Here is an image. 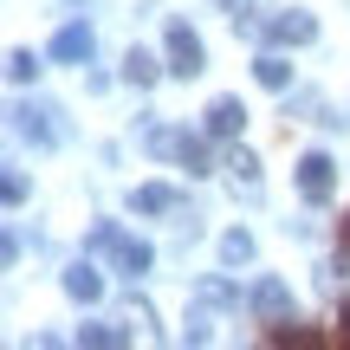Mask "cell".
<instances>
[{
    "mask_svg": "<svg viewBox=\"0 0 350 350\" xmlns=\"http://www.w3.org/2000/svg\"><path fill=\"white\" fill-rule=\"evenodd\" d=\"M85 247H91V253H104V260H111L117 273H130V279H143V273H150V260H156V253L143 247L137 234H124L117 221H98V227L85 234Z\"/></svg>",
    "mask_w": 350,
    "mask_h": 350,
    "instance_id": "obj_1",
    "label": "cell"
},
{
    "mask_svg": "<svg viewBox=\"0 0 350 350\" xmlns=\"http://www.w3.org/2000/svg\"><path fill=\"white\" fill-rule=\"evenodd\" d=\"M331 188H338V163L325 150H305L299 156V195L305 201H331Z\"/></svg>",
    "mask_w": 350,
    "mask_h": 350,
    "instance_id": "obj_2",
    "label": "cell"
},
{
    "mask_svg": "<svg viewBox=\"0 0 350 350\" xmlns=\"http://www.w3.org/2000/svg\"><path fill=\"white\" fill-rule=\"evenodd\" d=\"M201 65H208V52H201V39L188 33L182 20H169V72H175V78H201Z\"/></svg>",
    "mask_w": 350,
    "mask_h": 350,
    "instance_id": "obj_3",
    "label": "cell"
},
{
    "mask_svg": "<svg viewBox=\"0 0 350 350\" xmlns=\"http://www.w3.org/2000/svg\"><path fill=\"white\" fill-rule=\"evenodd\" d=\"M52 117H59L52 104H20V111H13V130H20V137H33V143H59L65 130L52 124Z\"/></svg>",
    "mask_w": 350,
    "mask_h": 350,
    "instance_id": "obj_4",
    "label": "cell"
},
{
    "mask_svg": "<svg viewBox=\"0 0 350 350\" xmlns=\"http://www.w3.org/2000/svg\"><path fill=\"white\" fill-rule=\"evenodd\" d=\"M150 143H156V150H169L188 175H208V143H201V137H169V130H156Z\"/></svg>",
    "mask_w": 350,
    "mask_h": 350,
    "instance_id": "obj_5",
    "label": "cell"
},
{
    "mask_svg": "<svg viewBox=\"0 0 350 350\" xmlns=\"http://www.w3.org/2000/svg\"><path fill=\"white\" fill-rule=\"evenodd\" d=\"M253 312H260L266 325H286V318H292V292H286V279H260V286H253Z\"/></svg>",
    "mask_w": 350,
    "mask_h": 350,
    "instance_id": "obj_6",
    "label": "cell"
},
{
    "mask_svg": "<svg viewBox=\"0 0 350 350\" xmlns=\"http://www.w3.org/2000/svg\"><path fill=\"white\" fill-rule=\"evenodd\" d=\"M312 33H318V20H312V13H299V7L279 13V20H266V39H273V46H305Z\"/></svg>",
    "mask_w": 350,
    "mask_h": 350,
    "instance_id": "obj_7",
    "label": "cell"
},
{
    "mask_svg": "<svg viewBox=\"0 0 350 350\" xmlns=\"http://www.w3.org/2000/svg\"><path fill=\"white\" fill-rule=\"evenodd\" d=\"M91 26H59V39H52V59H65V65H78V59H91Z\"/></svg>",
    "mask_w": 350,
    "mask_h": 350,
    "instance_id": "obj_8",
    "label": "cell"
},
{
    "mask_svg": "<svg viewBox=\"0 0 350 350\" xmlns=\"http://www.w3.org/2000/svg\"><path fill=\"white\" fill-rule=\"evenodd\" d=\"M65 292H72L78 305H91V299H104V279H98V266H65Z\"/></svg>",
    "mask_w": 350,
    "mask_h": 350,
    "instance_id": "obj_9",
    "label": "cell"
},
{
    "mask_svg": "<svg viewBox=\"0 0 350 350\" xmlns=\"http://www.w3.org/2000/svg\"><path fill=\"white\" fill-rule=\"evenodd\" d=\"M240 124H247V111H240V98H214V104H208V137H234Z\"/></svg>",
    "mask_w": 350,
    "mask_h": 350,
    "instance_id": "obj_10",
    "label": "cell"
},
{
    "mask_svg": "<svg viewBox=\"0 0 350 350\" xmlns=\"http://www.w3.org/2000/svg\"><path fill=\"white\" fill-rule=\"evenodd\" d=\"M175 201H182V195H175L169 182H143L137 195H130V208H137V214H169Z\"/></svg>",
    "mask_w": 350,
    "mask_h": 350,
    "instance_id": "obj_11",
    "label": "cell"
},
{
    "mask_svg": "<svg viewBox=\"0 0 350 350\" xmlns=\"http://www.w3.org/2000/svg\"><path fill=\"white\" fill-rule=\"evenodd\" d=\"M156 72H163V65H156V59H150L143 46H130V52H124V85L150 91V85H156Z\"/></svg>",
    "mask_w": 350,
    "mask_h": 350,
    "instance_id": "obj_12",
    "label": "cell"
},
{
    "mask_svg": "<svg viewBox=\"0 0 350 350\" xmlns=\"http://www.w3.org/2000/svg\"><path fill=\"white\" fill-rule=\"evenodd\" d=\"M253 78H260L266 91H286L292 85V65L279 59V52H266V59H253Z\"/></svg>",
    "mask_w": 350,
    "mask_h": 350,
    "instance_id": "obj_13",
    "label": "cell"
},
{
    "mask_svg": "<svg viewBox=\"0 0 350 350\" xmlns=\"http://www.w3.org/2000/svg\"><path fill=\"white\" fill-rule=\"evenodd\" d=\"M78 344H91V350H124L130 331H117V325H85V331H78Z\"/></svg>",
    "mask_w": 350,
    "mask_h": 350,
    "instance_id": "obj_14",
    "label": "cell"
},
{
    "mask_svg": "<svg viewBox=\"0 0 350 350\" xmlns=\"http://www.w3.org/2000/svg\"><path fill=\"white\" fill-rule=\"evenodd\" d=\"M221 260L227 266H247L253 260V234H240V227H234V234H221Z\"/></svg>",
    "mask_w": 350,
    "mask_h": 350,
    "instance_id": "obj_15",
    "label": "cell"
},
{
    "mask_svg": "<svg viewBox=\"0 0 350 350\" xmlns=\"http://www.w3.org/2000/svg\"><path fill=\"white\" fill-rule=\"evenodd\" d=\"M7 78H13V85H33V78H39V59H33V52H7Z\"/></svg>",
    "mask_w": 350,
    "mask_h": 350,
    "instance_id": "obj_16",
    "label": "cell"
},
{
    "mask_svg": "<svg viewBox=\"0 0 350 350\" xmlns=\"http://www.w3.org/2000/svg\"><path fill=\"white\" fill-rule=\"evenodd\" d=\"M227 169H234L247 188H260V163H253V150H234V156H227Z\"/></svg>",
    "mask_w": 350,
    "mask_h": 350,
    "instance_id": "obj_17",
    "label": "cell"
},
{
    "mask_svg": "<svg viewBox=\"0 0 350 350\" xmlns=\"http://www.w3.org/2000/svg\"><path fill=\"white\" fill-rule=\"evenodd\" d=\"M201 299H208V305H234V299H240V292H234V286H227V279H201Z\"/></svg>",
    "mask_w": 350,
    "mask_h": 350,
    "instance_id": "obj_18",
    "label": "cell"
},
{
    "mask_svg": "<svg viewBox=\"0 0 350 350\" xmlns=\"http://www.w3.org/2000/svg\"><path fill=\"white\" fill-rule=\"evenodd\" d=\"M0 195H7L13 208H20V201H26V182H20V169H7V182H0Z\"/></svg>",
    "mask_w": 350,
    "mask_h": 350,
    "instance_id": "obj_19",
    "label": "cell"
},
{
    "mask_svg": "<svg viewBox=\"0 0 350 350\" xmlns=\"http://www.w3.org/2000/svg\"><path fill=\"white\" fill-rule=\"evenodd\" d=\"M338 273L350 279V214H344V253H338Z\"/></svg>",
    "mask_w": 350,
    "mask_h": 350,
    "instance_id": "obj_20",
    "label": "cell"
},
{
    "mask_svg": "<svg viewBox=\"0 0 350 350\" xmlns=\"http://www.w3.org/2000/svg\"><path fill=\"white\" fill-rule=\"evenodd\" d=\"M214 7H227V13H234V20H240V13H247L253 0H214Z\"/></svg>",
    "mask_w": 350,
    "mask_h": 350,
    "instance_id": "obj_21",
    "label": "cell"
}]
</instances>
